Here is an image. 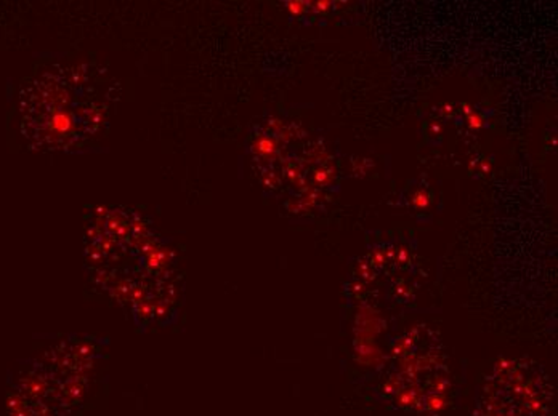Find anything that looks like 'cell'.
<instances>
[{"label":"cell","mask_w":558,"mask_h":416,"mask_svg":"<svg viewBox=\"0 0 558 416\" xmlns=\"http://www.w3.org/2000/svg\"><path fill=\"white\" fill-rule=\"evenodd\" d=\"M554 389L549 374L529 359L494 367L476 397L475 416H549Z\"/></svg>","instance_id":"obj_2"},{"label":"cell","mask_w":558,"mask_h":416,"mask_svg":"<svg viewBox=\"0 0 558 416\" xmlns=\"http://www.w3.org/2000/svg\"><path fill=\"white\" fill-rule=\"evenodd\" d=\"M21 132L37 151L84 152L106 122V107L85 74L56 67L19 92Z\"/></svg>","instance_id":"obj_1"}]
</instances>
